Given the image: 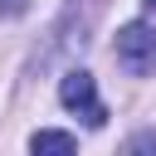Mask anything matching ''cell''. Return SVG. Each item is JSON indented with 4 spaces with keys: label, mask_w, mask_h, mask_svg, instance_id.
Returning a JSON list of instances; mask_svg holds the SVG:
<instances>
[{
    "label": "cell",
    "mask_w": 156,
    "mask_h": 156,
    "mask_svg": "<svg viewBox=\"0 0 156 156\" xmlns=\"http://www.w3.org/2000/svg\"><path fill=\"white\" fill-rule=\"evenodd\" d=\"M117 63L127 73H136V78L156 73V24H146V20L122 24L117 29Z\"/></svg>",
    "instance_id": "1"
},
{
    "label": "cell",
    "mask_w": 156,
    "mask_h": 156,
    "mask_svg": "<svg viewBox=\"0 0 156 156\" xmlns=\"http://www.w3.org/2000/svg\"><path fill=\"white\" fill-rule=\"evenodd\" d=\"M58 102H63L68 112H78L88 127H102V122H107V107H102V98H98V83H93V73H83V68H68V73L58 78Z\"/></svg>",
    "instance_id": "2"
},
{
    "label": "cell",
    "mask_w": 156,
    "mask_h": 156,
    "mask_svg": "<svg viewBox=\"0 0 156 156\" xmlns=\"http://www.w3.org/2000/svg\"><path fill=\"white\" fill-rule=\"evenodd\" d=\"M29 151H78V136L73 132H34Z\"/></svg>",
    "instance_id": "3"
},
{
    "label": "cell",
    "mask_w": 156,
    "mask_h": 156,
    "mask_svg": "<svg viewBox=\"0 0 156 156\" xmlns=\"http://www.w3.org/2000/svg\"><path fill=\"white\" fill-rule=\"evenodd\" d=\"M0 10L5 15H24V0H0Z\"/></svg>",
    "instance_id": "4"
},
{
    "label": "cell",
    "mask_w": 156,
    "mask_h": 156,
    "mask_svg": "<svg viewBox=\"0 0 156 156\" xmlns=\"http://www.w3.org/2000/svg\"><path fill=\"white\" fill-rule=\"evenodd\" d=\"M141 5H146V15H156V0H141Z\"/></svg>",
    "instance_id": "5"
}]
</instances>
